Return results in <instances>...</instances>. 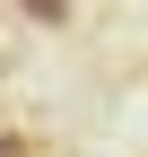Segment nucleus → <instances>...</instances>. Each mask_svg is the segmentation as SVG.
Listing matches in <instances>:
<instances>
[{
  "label": "nucleus",
  "instance_id": "f257e3e1",
  "mask_svg": "<svg viewBox=\"0 0 148 157\" xmlns=\"http://www.w3.org/2000/svg\"><path fill=\"white\" fill-rule=\"evenodd\" d=\"M17 17H35V26H70V0H17Z\"/></svg>",
  "mask_w": 148,
  "mask_h": 157
},
{
  "label": "nucleus",
  "instance_id": "f03ea898",
  "mask_svg": "<svg viewBox=\"0 0 148 157\" xmlns=\"http://www.w3.org/2000/svg\"><path fill=\"white\" fill-rule=\"evenodd\" d=\"M0 157H44V140L35 131H0Z\"/></svg>",
  "mask_w": 148,
  "mask_h": 157
}]
</instances>
